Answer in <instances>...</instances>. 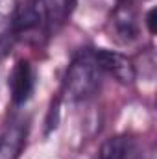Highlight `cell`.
Instances as JSON below:
<instances>
[{
	"mask_svg": "<svg viewBox=\"0 0 157 159\" xmlns=\"http://www.w3.org/2000/svg\"><path fill=\"white\" fill-rule=\"evenodd\" d=\"M74 9L76 0H26L13 17L11 34L24 35L41 32L52 37L69 22Z\"/></svg>",
	"mask_w": 157,
	"mask_h": 159,
	"instance_id": "cell-1",
	"label": "cell"
},
{
	"mask_svg": "<svg viewBox=\"0 0 157 159\" xmlns=\"http://www.w3.org/2000/svg\"><path fill=\"white\" fill-rule=\"evenodd\" d=\"M102 70L94 57V48H81L72 57L65 80L63 94L69 102H83L96 94L102 80Z\"/></svg>",
	"mask_w": 157,
	"mask_h": 159,
	"instance_id": "cell-2",
	"label": "cell"
},
{
	"mask_svg": "<svg viewBox=\"0 0 157 159\" xmlns=\"http://www.w3.org/2000/svg\"><path fill=\"white\" fill-rule=\"evenodd\" d=\"M94 57L102 74L111 76L120 85H133L137 72L129 57H126L117 50H107V48H94Z\"/></svg>",
	"mask_w": 157,
	"mask_h": 159,
	"instance_id": "cell-3",
	"label": "cell"
},
{
	"mask_svg": "<svg viewBox=\"0 0 157 159\" xmlns=\"http://www.w3.org/2000/svg\"><path fill=\"white\" fill-rule=\"evenodd\" d=\"M9 89H11V100L15 106H24L35 89V72L28 59H19L9 74Z\"/></svg>",
	"mask_w": 157,
	"mask_h": 159,
	"instance_id": "cell-4",
	"label": "cell"
},
{
	"mask_svg": "<svg viewBox=\"0 0 157 159\" xmlns=\"http://www.w3.org/2000/svg\"><path fill=\"white\" fill-rule=\"evenodd\" d=\"M113 28L124 43L137 39L139 35V19L137 7L131 0H120L117 9L113 11Z\"/></svg>",
	"mask_w": 157,
	"mask_h": 159,
	"instance_id": "cell-5",
	"label": "cell"
},
{
	"mask_svg": "<svg viewBox=\"0 0 157 159\" xmlns=\"http://www.w3.org/2000/svg\"><path fill=\"white\" fill-rule=\"evenodd\" d=\"M137 157V144L133 139L126 135H115L104 141L100 146L98 159H135Z\"/></svg>",
	"mask_w": 157,
	"mask_h": 159,
	"instance_id": "cell-6",
	"label": "cell"
},
{
	"mask_svg": "<svg viewBox=\"0 0 157 159\" xmlns=\"http://www.w3.org/2000/svg\"><path fill=\"white\" fill-rule=\"evenodd\" d=\"M24 126L22 122H13L0 135V159H19L24 144Z\"/></svg>",
	"mask_w": 157,
	"mask_h": 159,
	"instance_id": "cell-7",
	"label": "cell"
},
{
	"mask_svg": "<svg viewBox=\"0 0 157 159\" xmlns=\"http://www.w3.org/2000/svg\"><path fill=\"white\" fill-rule=\"evenodd\" d=\"M154 17H155V9L152 7L150 11H148V15H146V26H148V30H150V34H155V26H154Z\"/></svg>",
	"mask_w": 157,
	"mask_h": 159,
	"instance_id": "cell-8",
	"label": "cell"
}]
</instances>
